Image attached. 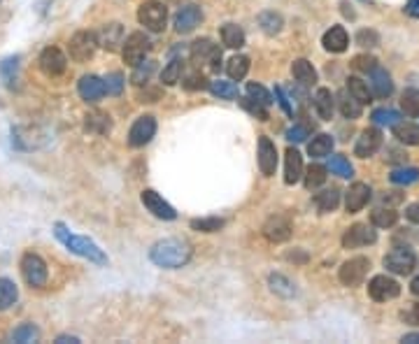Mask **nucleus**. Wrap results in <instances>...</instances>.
Returning <instances> with one entry per match:
<instances>
[{
    "mask_svg": "<svg viewBox=\"0 0 419 344\" xmlns=\"http://www.w3.org/2000/svg\"><path fill=\"white\" fill-rule=\"evenodd\" d=\"M259 26H261V31L265 35H277L282 31V16L277 12H263L259 16Z\"/></svg>",
    "mask_w": 419,
    "mask_h": 344,
    "instance_id": "obj_36",
    "label": "nucleus"
},
{
    "mask_svg": "<svg viewBox=\"0 0 419 344\" xmlns=\"http://www.w3.org/2000/svg\"><path fill=\"white\" fill-rule=\"evenodd\" d=\"M149 47H152V42H149V38H147L145 33H140V31L131 33L126 38V42H123V47H121L123 63L135 68L140 61H145V54L149 51Z\"/></svg>",
    "mask_w": 419,
    "mask_h": 344,
    "instance_id": "obj_6",
    "label": "nucleus"
},
{
    "mask_svg": "<svg viewBox=\"0 0 419 344\" xmlns=\"http://www.w3.org/2000/svg\"><path fill=\"white\" fill-rule=\"evenodd\" d=\"M389 179H392L394 184H412L419 179V170L417 168H400V170H394L389 174Z\"/></svg>",
    "mask_w": 419,
    "mask_h": 344,
    "instance_id": "obj_46",
    "label": "nucleus"
},
{
    "mask_svg": "<svg viewBox=\"0 0 419 344\" xmlns=\"http://www.w3.org/2000/svg\"><path fill=\"white\" fill-rule=\"evenodd\" d=\"M21 275L26 279L28 287L40 289L47 284V275H49V272H47V263L38 254L28 252V254H23V259H21Z\"/></svg>",
    "mask_w": 419,
    "mask_h": 344,
    "instance_id": "obj_4",
    "label": "nucleus"
},
{
    "mask_svg": "<svg viewBox=\"0 0 419 344\" xmlns=\"http://www.w3.org/2000/svg\"><path fill=\"white\" fill-rule=\"evenodd\" d=\"M152 263L158 267H166V270H177V267L187 265L191 259V247L189 242L180 240V237H166V240H158L154 247L149 249Z\"/></svg>",
    "mask_w": 419,
    "mask_h": 344,
    "instance_id": "obj_1",
    "label": "nucleus"
},
{
    "mask_svg": "<svg viewBox=\"0 0 419 344\" xmlns=\"http://www.w3.org/2000/svg\"><path fill=\"white\" fill-rule=\"evenodd\" d=\"M394 137L398 140V142H403V144H419V126L415 124H394Z\"/></svg>",
    "mask_w": 419,
    "mask_h": 344,
    "instance_id": "obj_28",
    "label": "nucleus"
},
{
    "mask_svg": "<svg viewBox=\"0 0 419 344\" xmlns=\"http://www.w3.org/2000/svg\"><path fill=\"white\" fill-rule=\"evenodd\" d=\"M154 135H156V119L154 116H149V114L138 116L135 124L131 126V131H128V144H131V147H145V144L149 142Z\"/></svg>",
    "mask_w": 419,
    "mask_h": 344,
    "instance_id": "obj_10",
    "label": "nucleus"
},
{
    "mask_svg": "<svg viewBox=\"0 0 419 344\" xmlns=\"http://www.w3.org/2000/svg\"><path fill=\"white\" fill-rule=\"evenodd\" d=\"M243 107H245V109H247V112H250V114H254V116H256L259 121H268V112H265V107H263L261 103L252 101L250 96H247V98H243Z\"/></svg>",
    "mask_w": 419,
    "mask_h": 344,
    "instance_id": "obj_53",
    "label": "nucleus"
},
{
    "mask_svg": "<svg viewBox=\"0 0 419 344\" xmlns=\"http://www.w3.org/2000/svg\"><path fill=\"white\" fill-rule=\"evenodd\" d=\"M340 202V191L338 189H324L320 194H315V205L320 207V212H333Z\"/></svg>",
    "mask_w": 419,
    "mask_h": 344,
    "instance_id": "obj_29",
    "label": "nucleus"
},
{
    "mask_svg": "<svg viewBox=\"0 0 419 344\" xmlns=\"http://www.w3.org/2000/svg\"><path fill=\"white\" fill-rule=\"evenodd\" d=\"M143 205L154 214L156 219H163V221H173L177 219V212L170 202L163 200V196H158L154 189H145L143 191Z\"/></svg>",
    "mask_w": 419,
    "mask_h": 344,
    "instance_id": "obj_13",
    "label": "nucleus"
},
{
    "mask_svg": "<svg viewBox=\"0 0 419 344\" xmlns=\"http://www.w3.org/2000/svg\"><path fill=\"white\" fill-rule=\"evenodd\" d=\"M347 91H350V96L357 98V101L361 103V105L370 103V91H368V84H366L363 79L350 77V79H347Z\"/></svg>",
    "mask_w": 419,
    "mask_h": 344,
    "instance_id": "obj_38",
    "label": "nucleus"
},
{
    "mask_svg": "<svg viewBox=\"0 0 419 344\" xmlns=\"http://www.w3.org/2000/svg\"><path fill=\"white\" fill-rule=\"evenodd\" d=\"M16 298H19V291H16L14 282H12V279L0 277V312L14 305Z\"/></svg>",
    "mask_w": 419,
    "mask_h": 344,
    "instance_id": "obj_32",
    "label": "nucleus"
},
{
    "mask_svg": "<svg viewBox=\"0 0 419 344\" xmlns=\"http://www.w3.org/2000/svg\"><path fill=\"white\" fill-rule=\"evenodd\" d=\"M208 89L215 93L217 98H222V101H235V98H238V86H235L233 81L217 79V81H210Z\"/></svg>",
    "mask_w": 419,
    "mask_h": 344,
    "instance_id": "obj_33",
    "label": "nucleus"
},
{
    "mask_svg": "<svg viewBox=\"0 0 419 344\" xmlns=\"http://www.w3.org/2000/svg\"><path fill=\"white\" fill-rule=\"evenodd\" d=\"M138 21L143 23L147 31H163L168 21V8L158 0H147V3L140 5L138 10Z\"/></svg>",
    "mask_w": 419,
    "mask_h": 344,
    "instance_id": "obj_3",
    "label": "nucleus"
},
{
    "mask_svg": "<svg viewBox=\"0 0 419 344\" xmlns=\"http://www.w3.org/2000/svg\"><path fill=\"white\" fill-rule=\"evenodd\" d=\"M400 319L410 326H419V302H412V305L405 307V310L400 312Z\"/></svg>",
    "mask_w": 419,
    "mask_h": 344,
    "instance_id": "obj_55",
    "label": "nucleus"
},
{
    "mask_svg": "<svg viewBox=\"0 0 419 344\" xmlns=\"http://www.w3.org/2000/svg\"><path fill=\"white\" fill-rule=\"evenodd\" d=\"M303 182L310 191L320 189V186L326 182V168H324V166H310L303 174Z\"/></svg>",
    "mask_w": 419,
    "mask_h": 344,
    "instance_id": "obj_39",
    "label": "nucleus"
},
{
    "mask_svg": "<svg viewBox=\"0 0 419 344\" xmlns=\"http://www.w3.org/2000/svg\"><path fill=\"white\" fill-rule=\"evenodd\" d=\"M308 151H310V156H315V159L328 156V154L333 151V137L326 135V133H322V135L312 137V142L308 144Z\"/></svg>",
    "mask_w": 419,
    "mask_h": 344,
    "instance_id": "obj_31",
    "label": "nucleus"
},
{
    "mask_svg": "<svg viewBox=\"0 0 419 344\" xmlns=\"http://www.w3.org/2000/svg\"><path fill=\"white\" fill-rule=\"evenodd\" d=\"M226 221L219 219V217H205V219H193L191 221V230H198V233H217L224 228Z\"/></svg>",
    "mask_w": 419,
    "mask_h": 344,
    "instance_id": "obj_40",
    "label": "nucleus"
},
{
    "mask_svg": "<svg viewBox=\"0 0 419 344\" xmlns=\"http://www.w3.org/2000/svg\"><path fill=\"white\" fill-rule=\"evenodd\" d=\"M222 42L228 49H240L245 44V31L235 23H226V26H222Z\"/></svg>",
    "mask_w": 419,
    "mask_h": 344,
    "instance_id": "obj_27",
    "label": "nucleus"
},
{
    "mask_svg": "<svg viewBox=\"0 0 419 344\" xmlns=\"http://www.w3.org/2000/svg\"><path fill=\"white\" fill-rule=\"evenodd\" d=\"M338 103H340V112L345 119H359V116H361V103H359L354 96H350V91L342 93Z\"/></svg>",
    "mask_w": 419,
    "mask_h": 344,
    "instance_id": "obj_34",
    "label": "nucleus"
},
{
    "mask_svg": "<svg viewBox=\"0 0 419 344\" xmlns=\"http://www.w3.org/2000/svg\"><path fill=\"white\" fill-rule=\"evenodd\" d=\"M96 47H98L96 33H91V31L75 33L73 40H70V58H73V61H77V63L91 61L93 54H96Z\"/></svg>",
    "mask_w": 419,
    "mask_h": 344,
    "instance_id": "obj_8",
    "label": "nucleus"
},
{
    "mask_svg": "<svg viewBox=\"0 0 419 344\" xmlns=\"http://www.w3.org/2000/svg\"><path fill=\"white\" fill-rule=\"evenodd\" d=\"M377 235L370 226L366 224H354L352 228H347V233L342 235V247L345 249H359L366 244H375Z\"/></svg>",
    "mask_w": 419,
    "mask_h": 344,
    "instance_id": "obj_14",
    "label": "nucleus"
},
{
    "mask_svg": "<svg viewBox=\"0 0 419 344\" xmlns=\"http://www.w3.org/2000/svg\"><path fill=\"white\" fill-rule=\"evenodd\" d=\"M54 233H56L58 240L66 244V247L73 254L82 256V259H88L91 263H98V265L108 263V256L103 254V249H100L93 240H88V237H82V235H73V233H70L63 224H56L54 226Z\"/></svg>",
    "mask_w": 419,
    "mask_h": 344,
    "instance_id": "obj_2",
    "label": "nucleus"
},
{
    "mask_svg": "<svg viewBox=\"0 0 419 344\" xmlns=\"http://www.w3.org/2000/svg\"><path fill=\"white\" fill-rule=\"evenodd\" d=\"M98 44L108 51H117L119 44H123V28L121 23H108V26L100 28V33L96 35Z\"/></svg>",
    "mask_w": 419,
    "mask_h": 344,
    "instance_id": "obj_22",
    "label": "nucleus"
},
{
    "mask_svg": "<svg viewBox=\"0 0 419 344\" xmlns=\"http://www.w3.org/2000/svg\"><path fill=\"white\" fill-rule=\"evenodd\" d=\"M68 58L58 47H47V49L40 54V70L47 75V77H58V75L66 72Z\"/></svg>",
    "mask_w": 419,
    "mask_h": 344,
    "instance_id": "obj_12",
    "label": "nucleus"
},
{
    "mask_svg": "<svg viewBox=\"0 0 419 344\" xmlns=\"http://www.w3.org/2000/svg\"><path fill=\"white\" fill-rule=\"evenodd\" d=\"M291 75L296 77V81H300V84H305V86H310V84H315V81H317V70L312 68V63L305 61V58L294 61Z\"/></svg>",
    "mask_w": 419,
    "mask_h": 344,
    "instance_id": "obj_26",
    "label": "nucleus"
},
{
    "mask_svg": "<svg viewBox=\"0 0 419 344\" xmlns=\"http://www.w3.org/2000/svg\"><path fill=\"white\" fill-rule=\"evenodd\" d=\"M368 293H370V298H373L375 302H387V300L398 298L400 284L396 282V279H392V277H387V275H375L368 282Z\"/></svg>",
    "mask_w": 419,
    "mask_h": 344,
    "instance_id": "obj_9",
    "label": "nucleus"
},
{
    "mask_svg": "<svg viewBox=\"0 0 419 344\" xmlns=\"http://www.w3.org/2000/svg\"><path fill=\"white\" fill-rule=\"evenodd\" d=\"M268 282H270V289H273L277 295H282V298H291V295H296V289H294V284L289 282L285 275H270Z\"/></svg>",
    "mask_w": 419,
    "mask_h": 344,
    "instance_id": "obj_37",
    "label": "nucleus"
},
{
    "mask_svg": "<svg viewBox=\"0 0 419 344\" xmlns=\"http://www.w3.org/2000/svg\"><path fill=\"white\" fill-rule=\"evenodd\" d=\"M182 84H184V89H189V91H200V89H208V79H205V75H200V72H191V75H187Z\"/></svg>",
    "mask_w": 419,
    "mask_h": 344,
    "instance_id": "obj_51",
    "label": "nucleus"
},
{
    "mask_svg": "<svg viewBox=\"0 0 419 344\" xmlns=\"http://www.w3.org/2000/svg\"><path fill=\"white\" fill-rule=\"evenodd\" d=\"M400 109L408 116H419V96L415 93H405L403 101H400Z\"/></svg>",
    "mask_w": 419,
    "mask_h": 344,
    "instance_id": "obj_54",
    "label": "nucleus"
},
{
    "mask_svg": "<svg viewBox=\"0 0 419 344\" xmlns=\"http://www.w3.org/2000/svg\"><path fill=\"white\" fill-rule=\"evenodd\" d=\"M200 21H203V10H200L198 5H187V8H182L175 14V31L180 35H187V33H191Z\"/></svg>",
    "mask_w": 419,
    "mask_h": 344,
    "instance_id": "obj_16",
    "label": "nucleus"
},
{
    "mask_svg": "<svg viewBox=\"0 0 419 344\" xmlns=\"http://www.w3.org/2000/svg\"><path fill=\"white\" fill-rule=\"evenodd\" d=\"M40 337V330L35 328L33 323H21L19 328L12 333V340L14 342H21V344H28V342H35Z\"/></svg>",
    "mask_w": 419,
    "mask_h": 344,
    "instance_id": "obj_42",
    "label": "nucleus"
},
{
    "mask_svg": "<svg viewBox=\"0 0 419 344\" xmlns=\"http://www.w3.org/2000/svg\"><path fill=\"white\" fill-rule=\"evenodd\" d=\"M191 58H193V63H208L212 70H219L222 49L212 42V40L203 38V40H196V42L191 44Z\"/></svg>",
    "mask_w": 419,
    "mask_h": 344,
    "instance_id": "obj_11",
    "label": "nucleus"
},
{
    "mask_svg": "<svg viewBox=\"0 0 419 344\" xmlns=\"http://www.w3.org/2000/svg\"><path fill=\"white\" fill-rule=\"evenodd\" d=\"M259 168L265 177H273L277 170V147L270 137H259Z\"/></svg>",
    "mask_w": 419,
    "mask_h": 344,
    "instance_id": "obj_15",
    "label": "nucleus"
},
{
    "mask_svg": "<svg viewBox=\"0 0 419 344\" xmlns=\"http://www.w3.org/2000/svg\"><path fill=\"white\" fill-rule=\"evenodd\" d=\"M370 200V186L363 184V182H357L350 186V191H347L345 196V207L347 212L354 214V212H361V209L368 205Z\"/></svg>",
    "mask_w": 419,
    "mask_h": 344,
    "instance_id": "obj_19",
    "label": "nucleus"
},
{
    "mask_svg": "<svg viewBox=\"0 0 419 344\" xmlns=\"http://www.w3.org/2000/svg\"><path fill=\"white\" fill-rule=\"evenodd\" d=\"M370 84H373L375 96H380V98L392 96V91H394L392 77H389V72H387V70H382V68H375L373 72H370Z\"/></svg>",
    "mask_w": 419,
    "mask_h": 344,
    "instance_id": "obj_25",
    "label": "nucleus"
},
{
    "mask_svg": "<svg viewBox=\"0 0 419 344\" xmlns=\"http://www.w3.org/2000/svg\"><path fill=\"white\" fill-rule=\"evenodd\" d=\"M370 221H373L375 228H392L394 224L398 221V214L394 209H385V207H377L373 214H370Z\"/></svg>",
    "mask_w": 419,
    "mask_h": 344,
    "instance_id": "obj_35",
    "label": "nucleus"
},
{
    "mask_svg": "<svg viewBox=\"0 0 419 344\" xmlns=\"http://www.w3.org/2000/svg\"><path fill=\"white\" fill-rule=\"evenodd\" d=\"M77 91L86 103H98L100 98L105 96V84H103V79L96 77V75H84L77 84Z\"/></svg>",
    "mask_w": 419,
    "mask_h": 344,
    "instance_id": "obj_20",
    "label": "nucleus"
},
{
    "mask_svg": "<svg viewBox=\"0 0 419 344\" xmlns=\"http://www.w3.org/2000/svg\"><path fill=\"white\" fill-rule=\"evenodd\" d=\"M275 98H277V103L282 105V109H285L287 114H294L291 105H289V101H287V98H285V93H282V89H280V86H277V89H275Z\"/></svg>",
    "mask_w": 419,
    "mask_h": 344,
    "instance_id": "obj_58",
    "label": "nucleus"
},
{
    "mask_svg": "<svg viewBox=\"0 0 419 344\" xmlns=\"http://www.w3.org/2000/svg\"><path fill=\"white\" fill-rule=\"evenodd\" d=\"M405 12H408L412 19H419V0H408V5H405Z\"/></svg>",
    "mask_w": 419,
    "mask_h": 344,
    "instance_id": "obj_60",
    "label": "nucleus"
},
{
    "mask_svg": "<svg viewBox=\"0 0 419 344\" xmlns=\"http://www.w3.org/2000/svg\"><path fill=\"white\" fill-rule=\"evenodd\" d=\"M405 217H408L412 224H419V202H412V205L405 209Z\"/></svg>",
    "mask_w": 419,
    "mask_h": 344,
    "instance_id": "obj_59",
    "label": "nucleus"
},
{
    "mask_svg": "<svg viewBox=\"0 0 419 344\" xmlns=\"http://www.w3.org/2000/svg\"><path fill=\"white\" fill-rule=\"evenodd\" d=\"M263 235H265V240H270L275 244L287 242L289 237H291V224H289V219L285 217H270L263 224Z\"/></svg>",
    "mask_w": 419,
    "mask_h": 344,
    "instance_id": "obj_18",
    "label": "nucleus"
},
{
    "mask_svg": "<svg viewBox=\"0 0 419 344\" xmlns=\"http://www.w3.org/2000/svg\"><path fill=\"white\" fill-rule=\"evenodd\" d=\"M103 84H105V93H108V96H121L123 75L121 72H110L108 77L103 79Z\"/></svg>",
    "mask_w": 419,
    "mask_h": 344,
    "instance_id": "obj_47",
    "label": "nucleus"
},
{
    "mask_svg": "<svg viewBox=\"0 0 419 344\" xmlns=\"http://www.w3.org/2000/svg\"><path fill=\"white\" fill-rule=\"evenodd\" d=\"M315 109H317V114H320V119L331 121L333 109H335V96L331 93V89H317V93H315Z\"/></svg>",
    "mask_w": 419,
    "mask_h": 344,
    "instance_id": "obj_24",
    "label": "nucleus"
},
{
    "mask_svg": "<svg viewBox=\"0 0 419 344\" xmlns=\"http://www.w3.org/2000/svg\"><path fill=\"white\" fill-rule=\"evenodd\" d=\"M168 3H182V0H168Z\"/></svg>",
    "mask_w": 419,
    "mask_h": 344,
    "instance_id": "obj_64",
    "label": "nucleus"
},
{
    "mask_svg": "<svg viewBox=\"0 0 419 344\" xmlns=\"http://www.w3.org/2000/svg\"><path fill=\"white\" fill-rule=\"evenodd\" d=\"M16 68H19V58H8V61H3V66H0V75H3V79L8 86H14Z\"/></svg>",
    "mask_w": 419,
    "mask_h": 344,
    "instance_id": "obj_49",
    "label": "nucleus"
},
{
    "mask_svg": "<svg viewBox=\"0 0 419 344\" xmlns=\"http://www.w3.org/2000/svg\"><path fill=\"white\" fill-rule=\"evenodd\" d=\"M400 342H405V344H419V335H417V333H410V335H405Z\"/></svg>",
    "mask_w": 419,
    "mask_h": 344,
    "instance_id": "obj_61",
    "label": "nucleus"
},
{
    "mask_svg": "<svg viewBox=\"0 0 419 344\" xmlns=\"http://www.w3.org/2000/svg\"><path fill=\"white\" fill-rule=\"evenodd\" d=\"M382 147V133L377 128H366L361 133V137L357 140V147H354V154L359 159H370L373 154H377V149Z\"/></svg>",
    "mask_w": 419,
    "mask_h": 344,
    "instance_id": "obj_17",
    "label": "nucleus"
},
{
    "mask_svg": "<svg viewBox=\"0 0 419 344\" xmlns=\"http://www.w3.org/2000/svg\"><path fill=\"white\" fill-rule=\"evenodd\" d=\"M226 72H228V77H231L233 81L245 79L247 72H250V58L243 56V54L233 56L231 61L226 63Z\"/></svg>",
    "mask_w": 419,
    "mask_h": 344,
    "instance_id": "obj_30",
    "label": "nucleus"
},
{
    "mask_svg": "<svg viewBox=\"0 0 419 344\" xmlns=\"http://www.w3.org/2000/svg\"><path fill=\"white\" fill-rule=\"evenodd\" d=\"M86 128H88V131H93V133H100V135H103V133H110V128H112L110 116L100 114V112L86 116Z\"/></svg>",
    "mask_w": 419,
    "mask_h": 344,
    "instance_id": "obj_43",
    "label": "nucleus"
},
{
    "mask_svg": "<svg viewBox=\"0 0 419 344\" xmlns=\"http://www.w3.org/2000/svg\"><path fill=\"white\" fill-rule=\"evenodd\" d=\"M305 137H308V128H305V126H291L287 131L289 142H303Z\"/></svg>",
    "mask_w": 419,
    "mask_h": 344,
    "instance_id": "obj_57",
    "label": "nucleus"
},
{
    "mask_svg": "<svg viewBox=\"0 0 419 344\" xmlns=\"http://www.w3.org/2000/svg\"><path fill=\"white\" fill-rule=\"evenodd\" d=\"M322 44L326 51H331V54H342V51L347 49V44H350V35L342 26H331L326 33H324L322 38Z\"/></svg>",
    "mask_w": 419,
    "mask_h": 344,
    "instance_id": "obj_21",
    "label": "nucleus"
},
{
    "mask_svg": "<svg viewBox=\"0 0 419 344\" xmlns=\"http://www.w3.org/2000/svg\"><path fill=\"white\" fill-rule=\"evenodd\" d=\"M247 96H250L252 101L261 103L263 107H268V105H273V96H270V93L265 91L261 84H254V81H250V84H247Z\"/></svg>",
    "mask_w": 419,
    "mask_h": 344,
    "instance_id": "obj_45",
    "label": "nucleus"
},
{
    "mask_svg": "<svg viewBox=\"0 0 419 344\" xmlns=\"http://www.w3.org/2000/svg\"><path fill=\"white\" fill-rule=\"evenodd\" d=\"M410 291H412V293H415V295H419V277H415V279H412V284H410Z\"/></svg>",
    "mask_w": 419,
    "mask_h": 344,
    "instance_id": "obj_63",
    "label": "nucleus"
},
{
    "mask_svg": "<svg viewBox=\"0 0 419 344\" xmlns=\"http://www.w3.org/2000/svg\"><path fill=\"white\" fill-rule=\"evenodd\" d=\"M385 267L394 275H410L417 267V254L408 247H396L385 256Z\"/></svg>",
    "mask_w": 419,
    "mask_h": 344,
    "instance_id": "obj_7",
    "label": "nucleus"
},
{
    "mask_svg": "<svg viewBox=\"0 0 419 344\" xmlns=\"http://www.w3.org/2000/svg\"><path fill=\"white\" fill-rule=\"evenodd\" d=\"M373 121H375L377 126H394L398 121V112H394V109H389V107L375 109V112H373Z\"/></svg>",
    "mask_w": 419,
    "mask_h": 344,
    "instance_id": "obj_50",
    "label": "nucleus"
},
{
    "mask_svg": "<svg viewBox=\"0 0 419 344\" xmlns=\"http://www.w3.org/2000/svg\"><path fill=\"white\" fill-rule=\"evenodd\" d=\"M300 179H303V156L294 147H289L285 154V182L296 184Z\"/></svg>",
    "mask_w": 419,
    "mask_h": 344,
    "instance_id": "obj_23",
    "label": "nucleus"
},
{
    "mask_svg": "<svg viewBox=\"0 0 419 344\" xmlns=\"http://www.w3.org/2000/svg\"><path fill=\"white\" fill-rule=\"evenodd\" d=\"M352 68L357 70V72H373V70L377 68V58L375 56H368V54H361V56H354L352 61Z\"/></svg>",
    "mask_w": 419,
    "mask_h": 344,
    "instance_id": "obj_48",
    "label": "nucleus"
},
{
    "mask_svg": "<svg viewBox=\"0 0 419 344\" xmlns=\"http://www.w3.org/2000/svg\"><path fill=\"white\" fill-rule=\"evenodd\" d=\"M56 342H58V344H66V342H73V344H77L80 340H77V337H68V335H61V337H58Z\"/></svg>",
    "mask_w": 419,
    "mask_h": 344,
    "instance_id": "obj_62",
    "label": "nucleus"
},
{
    "mask_svg": "<svg viewBox=\"0 0 419 344\" xmlns=\"http://www.w3.org/2000/svg\"><path fill=\"white\" fill-rule=\"evenodd\" d=\"M152 72H154V61H140L138 66H135V72H133V84L143 86L149 81Z\"/></svg>",
    "mask_w": 419,
    "mask_h": 344,
    "instance_id": "obj_44",
    "label": "nucleus"
},
{
    "mask_svg": "<svg viewBox=\"0 0 419 344\" xmlns=\"http://www.w3.org/2000/svg\"><path fill=\"white\" fill-rule=\"evenodd\" d=\"M182 77V58H173V61L168 63L166 68H163V72H161V81L166 86H173L177 84Z\"/></svg>",
    "mask_w": 419,
    "mask_h": 344,
    "instance_id": "obj_41",
    "label": "nucleus"
},
{
    "mask_svg": "<svg viewBox=\"0 0 419 344\" xmlns=\"http://www.w3.org/2000/svg\"><path fill=\"white\" fill-rule=\"evenodd\" d=\"M368 267H370V261L366 259V256H354V259L345 261L338 272V279L342 287H359V284H363L366 275H368Z\"/></svg>",
    "mask_w": 419,
    "mask_h": 344,
    "instance_id": "obj_5",
    "label": "nucleus"
},
{
    "mask_svg": "<svg viewBox=\"0 0 419 344\" xmlns=\"http://www.w3.org/2000/svg\"><path fill=\"white\" fill-rule=\"evenodd\" d=\"M357 42L361 47H377V44H380V38H377L375 31H359L357 33Z\"/></svg>",
    "mask_w": 419,
    "mask_h": 344,
    "instance_id": "obj_56",
    "label": "nucleus"
},
{
    "mask_svg": "<svg viewBox=\"0 0 419 344\" xmlns=\"http://www.w3.org/2000/svg\"><path fill=\"white\" fill-rule=\"evenodd\" d=\"M331 170L338 174V177H352V166L345 156H333L331 159Z\"/></svg>",
    "mask_w": 419,
    "mask_h": 344,
    "instance_id": "obj_52",
    "label": "nucleus"
}]
</instances>
